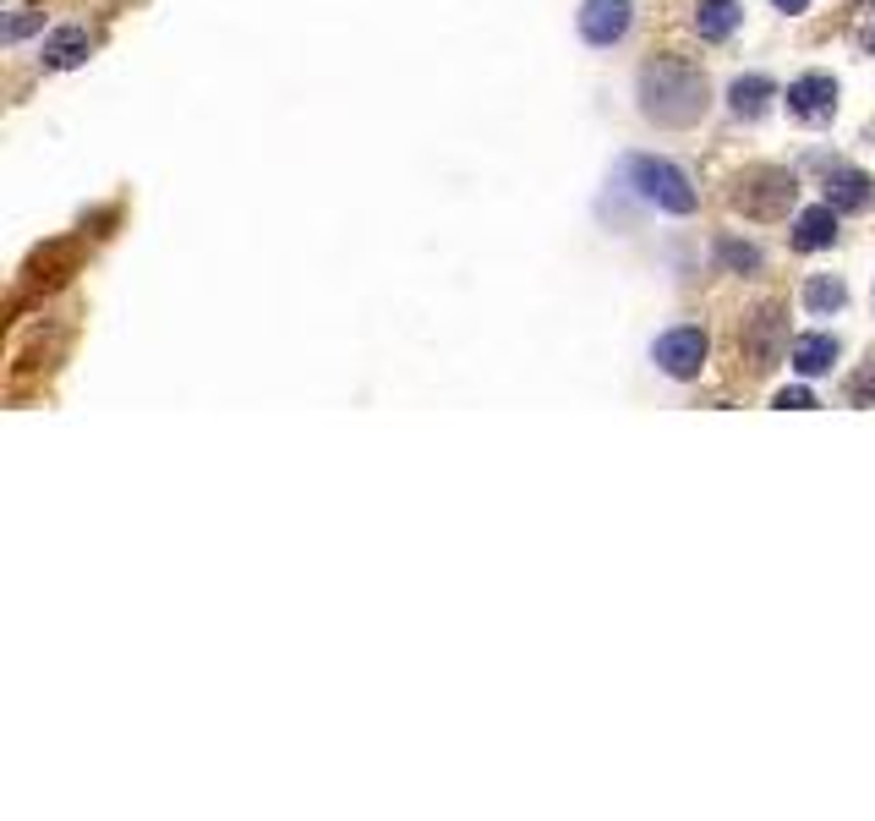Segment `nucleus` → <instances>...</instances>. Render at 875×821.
<instances>
[{
	"mask_svg": "<svg viewBox=\"0 0 875 821\" xmlns=\"http://www.w3.org/2000/svg\"><path fill=\"white\" fill-rule=\"evenodd\" d=\"M635 99H640V116L657 121V127H695L712 105V88H706V72L690 66V61H646L640 77H635Z\"/></svg>",
	"mask_w": 875,
	"mask_h": 821,
	"instance_id": "obj_1",
	"label": "nucleus"
},
{
	"mask_svg": "<svg viewBox=\"0 0 875 821\" xmlns=\"http://www.w3.org/2000/svg\"><path fill=\"white\" fill-rule=\"evenodd\" d=\"M629 181L662 214H695V203H701V192L690 186V175L673 160H657V154H629Z\"/></svg>",
	"mask_w": 875,
	"mask_h": 821,
	"instance_id": "obj_2",
	"label": "nucleus"
},
{
	"mask_svg": "<svg viewBox=\"0 0 875 821\" xmlns=\"http://www.w3.org/2000/svg\"><path fill=\"white\" fill-rule=\"evenodd\" d=\"M793 197H799V181L788 170H777V164H755L733 186V208L744 219H782L793 208Z\"/></svg>",
	"mask_w": 875,
	"mask_h": 821,
	"instance_id": "obj_3",
	"label": "nucleus"
},
{
	"mask_svg": "<svg viewBox=\"0 0 875 821\" xmlns=\"http://www.w3.org/2000/svg\"><path fill=\"white\" fill-rule=\"evenodd\" d=\"M782 350H788V318H782L777 302H766V307H755V313L744 318L738 356H744V367H749L755 378H766V372L782 361Z\"/></svg>",
	"mask_w": 875,
	"mask_h": 821,
	"instance_id": "obj_4",
	"label": "nucleus"
},
{
	"mask_svg": "<svg viewBox=\"0 0 875 821\" xmlns=\"http://www.w3.org/2000/svg\"><path fill=\"white\" fill-rule=\"evenodd\" d=\"M706 356H712V339H706V328H701V324L668 328V334H657V345H651V361H657L668 378H679V384L701 378Z\"/></svg>",
	"mask_w": 875,
	"mask_h": 821,
	"instance_id": "obj_5",
	"label": "nucleus"
},
{
	"mask_svg": "<svg viewBox=\"0 0 875 821\" xmlns=\"http://www.w3.org/2000/svg\"><path fill=\"white\" fill-rule=\"evenodd\" d=\"M581 39L585 44H596V50H613L624 33H629V22H635V0H581Z\"/></svg>",
	"mask_w": 875,
	"mask_h": 821,
	"instance_id": "obj_6",
	"label": "nucleus"
},
{
	"mask_svg": "<svg viewBox=\"0 0 875 821\" xmlns=\"http://www.w3.org/2000/svg\"><path fill=\"white\" fill-rule=\"evenodd\" d=\"M788 116L799 121H832L838 116V77L832 72H804L788 83Z\"/></svg>",
	"mask_w": 875,
	"mask_h": 821,
	"instance_id": "obj_7",
	"label": "nucleus"
},
{
	"mask_svg": "<svg viewBox=\"0 0 875 821\" xmlns=\"http://www.w3.org/2000/svg\"><path fill=\"white\" fill-rule=\"evenodd\" d=\"M827 203L838 214H865V208H875V181L854 164H832L827 170Z\"/></svg>",
	"mask_w": 875,
	"mask_h": 821,
	"instance_id": "obj_8",
	"label": "nucleus"
},
{
	"mask_svg": "<svg viewBox=\"0 0 875 821\" xmlns=\"http://www.w3.org/2000/svg\"><path fill=\"white\" fill-rule=\"evenodd\" d=\"M88 28L83 22H66V28H55V33H44V44H39V66L44 72H72V66H83L88 61Z\"/></svg>",
	"mask_w": 875,
	"mask_h": 821,
	"instance_id": "obj_9",
	"label": "nucleus"
},
{
	"mask_svg": "<svg viewBox=\"0 0 875 821\" xmlns=\"http://www.w3.org/2000/svg\"><path fill=\"white\" fill-rule=\"evenodd\" d=\"M771 99H777V83L766 72H744V77L728 83V110L738 121H760L771 110Z\"/></svg>",
	"mask_w": 875,
	"mask_h": 821,
	"instance_id": "obj_10",
	"label": "nucleus"
},
{
	"mask_svg": "<svg viewBox=\"0 0 875 821\" xmlns=\"http://www.w3.org/2000/svg\"><path fill=\"white\" fill-rule=\"evenodd\" d=\"M832 241H838V208H832V203L799 208V219H793V247H799V252H827Z\"/></svg>",
	"mask_w": 875,
	"mask_h": 821,
	"instance_id": "obj_11",
	"label": "nucleus"
},
{
	"mask_svg": "<svg viewBox=\"0 0 875 821\" xmlns=\"http://www.w3.org/2000/svg\"><path fill=\"white\" fill-rule=\"evenodd\" d=\"M838 356H843V345H838L832 334H799V339H793V350H788L793 372H804V378L832 372V361H838Z\"/></svg>",
	"mask_w": 875,
	"mask_h": 821,
	"instance_id": "obj_12",
	"label": "nucleus"
},
{
	"mask_svg": "<svg viewBox=\"0 0 875 821\" xmlns=\"http://www.w3.org/2000/svg\"><path fill=\"white\" fill-rule=\"evenodd\" d=\"M738 22H744V6H738V0H701V6H695V33H701L706 44H723Z\"/></svg>",
	"mask_w": 875,
	"mask_h": 821,
	"instance_id": "obj_13",
	"label": "nucleus"
},
{
	"mask_svg": "<svg viewBox=\"0 0 875 821\" xmlns=\"http://www.w3.org/2000/svg\"><path fill=\"white\" fill-rule=\"evenodd\" d=\"M712 258H717V269L723 274H760V247L755 241H738V236H717L712 241Z\"/></svg>",
	"mask_w": 875,
	"mask_h": 821,
	"instance_id": "obj_14",
	"label": "nucleus"
},
{
	"mask_svg": "<svg viewBox=\"0 0 875 821\" xmlns=\"http://www.w3.org/2000/svg\"><path fill=\"white\" fill-rule=\"evenodd\" d=\"M804 307H810L815 318H832V313L849 307V285L832 280V274H810V280H804Z\"/></svg>",
	"mask_w": 875,
	"mask_h": 821,
	"instance_id": "obj_15",
	"label": "nucleus"
},
{
	"mask_svg": "<svg viewBox=\"0 0 875 821\" xmlns=\"http://www.w3.org/2000/svg\"><path fill=\"white\" fill-rule=\"evenodd\" d=\"M777 411H815L821 400L810 395V389H777V400H771Z\"/></svg>",
	"mask_w": 875,
	"mask_h": 821,
	"instance_id": "obj_16",
	"label": "nucleus"
},
{
	"mask_svg": "<svg viewBox=\"0 0 875 821\" xmlns=\"http://www.w3.org/2000/svg\"><path fill=\"white\" fill-rule=\"evenodd\" d=\"M871 395H875V361L860 378H849V406H871Z\"/></svg>",
	"mask_w": 875,
	"mask_h": 821,
	"instance_id": "obj_17",
	"label": "nucleus"
},
{
	"mask_svg": "<svg viewBox=\"0 0 875 821\" xmlns=\"http://www.w3.org/2000/svg\"><path fill=\"white\" fill-rule=\"evenodd\" d=\"M33 28H39V17H28V11H17V17L6 22V44H17V39H28Z\"/></svg>",
	"mask_w": 875,
	"mask_h": 821,
	"instance_id": "obj_18",
	"label": "nucleus"
},
{
	"mask_svg": "<svg viewBox=\"0 0 875 821\" xmlns=\"http://www.w3.org/2000/svg\"><path fill=\"white\" fill-rule=\"evenodd\" d=\"M777 11H788V17H799V11H810V0H771Z\"/></svg>",
	"mask_w": 875,
	"mask_h": 821,
	"instance_id": "obj_19",
	"label": "nucleus"
},
{
	"mask_svg": "<svg viewBox=\"0 0 875 821\" xmlns=\"http://www.w3.org/2000/svg\"><path fill=\"white\" fill-rule=\"evenodd\" d=\"M860 50H871V55H875V28H865V33H860Z\"/></svg>",
	"mask_w": 875,
	"mask_h": 821,
	"instance_id": "obj_20",
	"label": "nucleus"
},
{
	"mask_svg": "<svg viewBox=\"0 0 875 821\" xmlns=\"http://www.w3.org/2000/svg\"><path fill=\"white\" fill-rule=\"evenodd\" d=\"M871 11H875V0H871Z\"/></svg>",
	"mask_w": 875,
	"mask_h": 821,
	"instance_id": "obj_21",
	"label": "nucleus"
}]
</instances>
